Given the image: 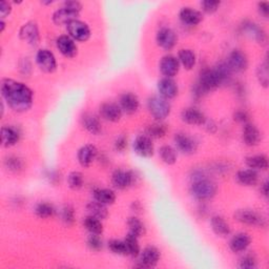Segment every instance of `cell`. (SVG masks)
<instances>
[{"mask_svg": "<svg viewBox=\"0 0 269 269\" xmlns=\"http://www.w3.org/2000/svg\"><path fill=\"white\" fill-rule=\"evenodd\" d=\"M1 95L7 105L18 113L30 109L33 104V91L21 82L13 79H2Z\"/></svg>", "mask_w": 269, "mask_h": 269, "instance_id": "6da1fadb", "label": "cell"}, {"mask_svg": "<svg viewBox=\"0 0 269 269\" xmlns=\"http://www.w3.org/2000/svg\"><path fill=\"white\" fill-rule=\"evenodd\" d=\"M231 70L226 62H222L212 70H204L199 78V81L192 89V94L197 99L208 94L209 91L217 90L223 83L229 81Z\"/></svg>", "mask_w": 269, "mask_h": 269, "instance_id": "7a4b0ae2", "label": "cell"}, {"mask_svg": "<svg viewBox=\"0 0 269 269\" xmlns=\"http://www.w3.org/2000/svg\"><path fill=\"white\" fill-rule=\"evenodd\" d=\"M217 184L206 178L194 180L190 186V193L193 198L200 201L210 200L216 196Z\"/></svg>", "mask_w": 269, "mask_h": 269, "instance_id": "3957f363", "label": "cell"}, {"mask_svg": "<svg viewBox=\"0 0 269 269\" xmlns=\"http://www.w3.org/2000/svg\"><path fill=\"white\" fill-rule=\"evenodd\" d=\"M147 108L156 120H163L171 114V104L161 96H153L147 100Z\"/></svg>", "mask_w": 269, "mask_h": 269, "instance_id": "277c9868", "label": "cell"}, {"mask_svg": "<svg viewBox=\"0 0 269 269\" xmlns=\"http://www.w3.org/2000/svg\"><path fill=\"white\" fill-rule=\"evenodd\" d=\"M235 219L240 223L256 226V227H264L266 225L265 218L255 210L252 209H239L235 212Z\"/></svg>", "mask_w": 269, "mask_h": 269, "instance_id": "5b68a950", "label": "cell"}, {"mask_svg": "<svg viewBox=\"0 0 269 269\" xmlns=\"http://www.w3.org/2000/svg\"><path fill=\"white\" fill-rule=\"evenodd\" d=\"M68 32L71 38L80 42L89 40L90 37V30L89 25L80 20H75L68 24Z\"/></svg>", "mask_w": 269, "mask_h": 269, "instance_id": "8992f818", "label": "cell"}, {"mask_svg": "<svg viewBox=\"0 0 269 269\" xmlns=\"http://www.w3.org/2000/svg\"><path fill=\"white\" fill-rule=\"evenodd\" d=\"M226 63L231 72L241 73L246 71L248 68L247 56L240 50H234L233 52H230Z\"/></svg>", "mask_w": 269, "mask_h": 269, "instance_id": "52a82bcc", "label": "cell"}, {"mask_svg": "<svg viewBox=\"0 0 269 269\" xmlns=\"http://www.w3.org/2000/svg\"><path fill=\"white\" fill-rule=\"evenodd\" d=\"M36 62L45 73H53L57 68V61L54 54L49 50H40L36 55Z\"/></svg>", "mask_w": 269, "mask_h": 269, "instance_id": "ba28073f", "label": "cell"}, {"mask_svg": "<svg viewBox=\"0 0 269 269\" xmlns=\"http://www.w3.org/2000/svg\"><path fill=\"white\" fill-rule=\"evenodd\" d=\"M175 144L178 150L185 155L194 154L198 150V143L190 136L179 133L175 136Z\"/></svg>", "mask_w": 269, "mask_h": 269, "instance_id": "9c48e42d", "label": "cell"}, {"mask_svg": "<svg viewBox=\"0 0 269 269\" xmlns=\"http://www.w3.org/2000/svg\"><path fill=\"white\" fill-rule=\"evenodd\" d=\"M136 181V176L129 171H116L112 176V183L118 189H126L131 187Z\"/></svg>", "mask_w": 269, "mask_h": 269, "instance_id": "30bf717a", "label": "cell"}, {"mask_svg": "<svg viewBox=\"0 0 269 269\" xmlns=\"http://www.w3.org/2000/svg\"><path fill=\"white\" fill-rule=\"evenodd\" d=\"M134 150L137 155L143 158H151L154 155V144L152 138L146 135H140L134 141Z\"/></svg>", "mask_w": 269, "mask_h": 269, "instance_id": "8fae6325", "label": "cell"}, {"mask_svg": "<svg viewBox=\"0 0 269 269\" xmlns=\"http://www.w3.org/2000/svg\"><path fill=\"white\" fill-rule=\"evenodd\" d=\"M99 112L100 116L109 122H118L122 117L121 107L116 103H113V102H105V103L101 104Z\"/></svg>", "mask_w": 269, "mask_h": 269, "instance_id": "7c38bea8", "label": "cell"}, {"mask_svg": "<svg viewBox=\"0 0 269 269\" xmlns=\"http://www.w3.org/2000/svg\"><path fill=\"white\" fill-rule=\"evenodd\" d=\"M78 11L73 10V8H70L68 6H62L59 10L54 13L53 15V21L55 24L57 25H64V24H70L71 22L77 20V18L79 16Z\"/></svg>", "mask_w": 269, "mask_h": 269, "instance_id": "4fadbf2b", "label": "cell"}, {"mask_svg": "<svg viewBox=\"0 0 269 269\" xmlns=\"http://www.w3.org/2000/svg\"><path fill=\"white\" fill-rule=\"evenodd\" d=\"M160 257H161V254L159 249L156 248L155 246H147L141 253L140 261H139L140 262L139 267H143V268L155 267L158 264V262H159Z\"/></svg>", "mask_w": 269, "mask_h": 269, "instance_id": "5bb4252c", "label": "cell"}, {"mask_svg": "<svg viewBox=\"0 0 269 269\" xmlns=\"http://www.w3.org/2000/svg\"><path fill=\"white\" fill-rule=\"evenodd\" d=\"M20 39L29 43L30 45H37L39 43L40 36H39V30L38 26L35 22H27L25 23L19 32Z\"/></svg>", "mask_w": 269, "mask_h": 269, "instance_id": "9a60e30c", "label": "cell"}, {"mask_svg": "<svg viewBox=\"0 0 269 269\" xmlns=\"http://www.w3.org/2000/svg\"><path fill=\"white\" fill-rule=\"evenodd\" d=\"M156 40L158 45L161 46L162 49L170 51L176 45V42H177V35L175 34L173 30L169 29V27H162L161 30L158 31Z\"/></svg>", "mask_w": 269, "mask_h": 269, "instance_id": "2e32d148", "label": "cell"}, {"mask_svg": "<svg viewBox=\"0 0 269 269\" xmlns=\"http://www.w3.org/2000/svg\"><path fill=\"white\" fill-rule=\"evenodd\" d=\"M57 43V48L60 51V53L68 58H73L75 57L77 53H78V48L74 41L73 38H71L70 36L67 35H62L56 41Z\"/></svg>", "mask_w": 269, "mask_h": 269, "instance_id": "e0dca14e", "label": "cell"}, {"mask_svg": "<svg viewBox=\"0 0 269 269\" xmlns=\"http://www.w3.org/2000/svg\"><path fill=\"white\" fill-rule=\"evenodd\" d=\"M180 70V62L179 59L176 58L172 55L165 56L160 61V71L165 77L172 78L178 74Z\"/></svg>", "mask_w": 269, "mask_h": 269, "instance_id": "ac0fdd59", "label": "cell"}, {"mask_svg": "<svg viewBox=\"0 0 269 269\" xmlns=\"http://www.w3.org/2000/svg\"><path fill=\"white\" fill-rule=\"evenodd\" d=\"M158 90L160 92V96L165 99H173L178 95V86L172 78H162L158 82Z\"/></svg>", "mask_w": 269, "mask_h": 269, "instance_id": "d6986e66", "label": "cell"}, {"mask_svg": "<svg viewBox=\"0 0 269 269\" xmlns=\"http://www.w3.org/2000/svg\"><path fill=\"white\" fill-rule=\"evenodd\" d=\"M139 105H140V102H139L138 97L133 92H124L120 97V107H121L122 112L125 114L133 115L137 113Z\"/></svg>", "mask_w": 269, "mask_h": 269, "instance_id": "ffe728a7", "label": "cell"}, {"mask_svg": "<svg viewBox=\"0 0 269 269\" xmlns=\"http://www.w3.org/2000/svg\"><path fill=\"white\" fill-rule=\"evenodd\" d=\"M181 118L185 123L190 125H203L206 123V118L204 114L193 107L183 109L181 113Z\"/></svg>", "mask_w": 269, "mask_h": 269, "instance_id": "44dd1931", "label": "cell"}, {"mask_svg": "<svg viewBox=\"0 0 269 269\" xmlns=\"http://www.w3.org/2000/svg\"><path fill=\"white\" fill-rule=\"evenodd\" d=\"M243 141L247 146H257L262 139L261 132L254 124L246 123L243 128Z\"/></svg>", "mask_w": 269, "mask_h": 269, "instance_id": "7402d4cb", "label": "cell"}, {"mask_svg": "<svg viewBox=\"0 0 269 269\" xmlns=\"http://www.w3.org/2000/svg\"><path fill=\"white\" fill-rule=\"evenodd\" d=\"M98 154L97 148L94 145H85L82 146L78 152V161L83 168H89V166L96 159Z\"/></svg>", "mask_w": 269, "mask_h": 269, "instance_id": "603a6c76", "label": "cell"}, {"mask_svg": "<svg viewBox=\"0 0 269 269\" xmlns=\"http://www.w3.org/2000/svg\"><path fill=\"white\" fill-rule=\"evenodd\" d=\"M179 16L181 21L187 25H197L203 20L202 13L191 7H183Z\"/></svg>", "mask_w": 269, "mask_h": 269, "instance_id": "cb8c5ba5", "label": "cell"}, {"mask_svg": "<svg viewBox=\"0 0 269 269\" xmlns=\"http://www.w3.org/2000/svg\"><path fill=\"white\" fill-rule=\"evenodd\" d=\"M243 31L249 35L252 38H254L258 43L260 44H266L267 37L265 32L261 29V27L258 26L256 23L253 22H246L243 25Z\"/></svg>", "mask_w": 269, "mask_h": 269, "instance_id": "d4e9b609", "label": "cell"}, {"mask_svg": "<svg viewBox=\"0 0 269 269\" xmlns=\"http://www.w3.org/2000/svg\"><path fill=\"white\" fill-rule=\"evenodd\" d=\"M250 242H252V239L247 234H238L230 240L229 247L231 252L242 253L247 249V247L250 245Z\"/></svg>", "mask_w": 269, "mask_h": 269, "instance_id": "484cf974", "label": "cell"}, {"mask_svg": "<svg viewBox=\"0 0 269 269\" xmlns=\"http://www.w3.org/2000/svg\"><path fill=\"white\" fill-rule=\"evenodd\" d=\"M82 125L87 131L92 135H99L102 132L100 119L92 114H86L82 117Z\"/></svg>", "mask_w": 269, "mask_h": 269, "instance_id": "4316f807", "label": "cell"}, {"mask_svg": "<svg viewBox=\"0 0 269 269\" xmlns=\"http://www.w3.org/2000/svg\"><path fill=\"white\" fill-rule=\"evenodd\" d=\"M19 132L12 126H3L1 128V143L4 147H10L15 145L19 141Z\"/></svg>", "mask_w": 269, "mask_h": 269, "instance_id": "83f0119b", "label": "cell"}, {"mask_svg": "<svg viewBox=\"0 0 269 269\" xmlns=\"http://www.w3.org/2000/svg\"><path fill=\"white\" fill-rule=\"evenodd\" d=\"M210 224H211V228L213 230V233H215L217 236L222 237V238H225V237L229 236L230 227L227 224V222L222 217H219V216L212 217L211 221H210Z\"/></svg>", "mask_w": 269, "mask_h": 269, "instance_id": "f1b7e54d", "label": "cell"}, {"mask_svg": "<svg viewBox=\"0 0 269 269\" xmlns=\"http://www.w3.org/2000/svg\"><path fill=\"white\" fill-rule=\"evenodd\" d=\"M259 179L258 173L255 170H243L237 174V180L240 184L245 185V186H253L256 185Z\"/></svg>", "mask_w": 269, "mask_h": 269, "instance_id": "f546056e", "label": "cell"}, {"mask_svg": "<svg viewBox=\"0 0 269 269\" xmlns=\"http://www.w3.org/2000/svg\"><path fill=\"white\" fill-rule=\"evenodd\" d=\"M94 198L96 201L104 204V205H110L116 201V194L112 189L107 188H98L94 190Z\"/></svg>", "mask_w": 269, "mask_h": 269, "instance_id": "4dcf8cb0", "label": "cell"}, {"mask_svg": "<svg viewBox=\"0 0 269 269\" xmlns=\"http://www.w3.org/2000/svg\"><path fill=\"white\" fill-rule=\"evenodd\" d=\"M246 165L252 170L265 171L268 168V159L264 155H256L246 158Z\"/></svg>", "mask_w": 269, "mask_h": 269, "instance_id": "1f68e13d", "label": "cell"}, {"mask_svg": "<svg viewBox=\"0 0 269 269\" xmlns=\"http://www.w3.org/2000/svg\"><path fill=\"white\" fill-rule=\"evenodd\" d=\"M90 216H94L100 220H104L108 216V211L104 204H102L98 201L90 202L87 206Z\"/></svg>", "mask_w": 269, "mask_h": 269, "instance_id": "d6a6232c", "label": "cell"}, {"mask_svg": "<svg viewBox=\"0 0 269 269\" xmlns=\"http://www.w3.org/2000/svg\"><path fill=\"white\" fill-rule=\"evenodd\" d=\"M83 225L92 235H101L103 233V225L101 223V220L94 216L87 217L83 221Z\"/></svg>", "mask_w": 269, "mask_h": 269, "instance_id": "836d02e7", "label": "cell"}, {"mask_svg": "<svg viewBox=\"0 0 269 269\" xmlns=\"http://www.w3.org/2000/svg\"><path fill=\"white\" fill-rule=\"evenodd\" d=\"M159 155L164 163L173 165L177 161V152L170 145H164L159 150Z\"/></svg>", "mask_w": 269, "mask_h": 269, "instance_id": "e575fe53", "label": "cell"}, {"mask_svg": "<svg viewBox=\"0 0 269 269\" xmlns=\"http://www.w3.org/2000/svg\"><path fill=\"white\" fill-rule=\"evenodd\" d=\"M179 60L186 70H191L196 64V55L191 50H181L179 52Z\"/></svg>", "mask_w": 269, "mask_h": 269, "instance_id": "d590c367", "label": "cell"}, {"mask_svg": "<svg viewBox=\"0 0 269 269\" xmlns=\"http://www.w3.org/2000/svg\"><path fill=\"white\" fill-rule=\"evenodd\" d=\"M168 134V126L162 123H154L148 125L146 128V136L150 138L160 139Z\"/></svg>", "mask_w": 269, "mask_h": 269, "instance_id": "8d00e7d4", "label": "cell"}, {"mask_svg": "<svg viewBox=\"0 0 269 269\" xmlns=\"http://www.w3.org/2000/svg\"><path fill=\"white\" fill-rule=\"evenodd\" d=\"M124 242L126 244L127 247V252H128V256H132L133 258L138 257L140 255V246H139V242H138V237H136L135 235L129 233Z\"/></svg>", "mask_w": 269, "mask_h": 269, "instance_id": "74e56055", "label": "cell"}, {"mask_svg": "<svg viewBox=\"0 0 269 269\" xmlns=\"http://www.w3.org/2000/svg\"><path fill=\"white\" fill-rule=\"evenodd\" d=\"M35 213L37 217L41 219H48L55 215V208L50 203L41 202L37 204V206L35 207Z\"/></svg>", "mask_w": 269, "mask_h": 269, "instance_id": "f35d334b", "label": "cell"}, {"mask_svg": "<svg viewBox=\"0 0 269 269\" xmlns=\"http://www.w3.org/2000/svg\"><path fill=\"white\" fill-rule=\"evenodd\" d=\"M127 225L129 227V233L135 235L138 238L144 236L146 233L144 224L138 218L135 217L129 218L127 221Z\"/></svg>", "mask_w": 269, "mask_h": 269, "instance_id": "ab89813d", "label": "cell"}, {"mask_svg": "<svg viewBox=\"0 0 269 269\" xmlns=\"http://www.w3.org/2000/svg\"><path fill=\"white\" fill-rule=\"evenodd\" d=\"M4 168L12 173H19L23 170V162L15 156L6 157L4 160Z\"/></svg>", "mask_w": 269, "mask_h": 269, "instance_id": "60d3db41", "label": "cell"}, {"mask_svg": "<svg viewBox=\"0 0 269 269\" xmlns=\"http://www.w3.org/2000/svg\"><path fill=\"white\" fill-rule=\"evenodd\" d=\"M83 183H85V179H83V175L80 172H73L69 175L68 184L70 188L78 190L83 186Z\"/></svg>", "mask_w": 269, "mask_h": 269, "instance_id": "b9f144b4", "label": "cell"}, {"mask_svg": "<svg viewBox=\"0 0 269 269\" xmlns=\"http://www.w3.org/2000/svg\"><path fill=\"white\" fill-rule=\"evenodd\" d=\"M108 247L112 252L116 255L120 256H128L127 252V247L124 241H120V240H112L108 242Z\"/></svg>", "mask_w": 269, "mask_h": 269, "instance_id": "7bdbcfd3", "label": "cell"}, {"mask_svg": "<svg viewBox=\"0 0 269 269\" xmlns=\"http://www.w3.org/2000/svg\"><path fill=\"white\" fill-rule=\"evenodd\" d=\"M257 76H258V80L260 82V85H261L264 88H267L268 87V82H269L267 62L260 64L258 70H257Z\"/></svg>", "mask_w": 269, "mask_h": 269, "instance_id": "ee69618b", "label": "cell"}, {"mask_svg": "<svg viewBox=\"0 0 269 269\" xmlns=\"http://www.w3.org/2000/svg\"><path fill=\"white\" fill-rule=\"evenodd\" d=\"M61 220L67 225H71L75 221V211L71 206H64L61 209Z\"/></svg>", "mask_w": 269, "mask_h": 269, "instance_id": "f6af8a7d", "label": "cell"}, {"mask_svg": "<svg viewBox=\"0 0 269 269\" xmlns=\"http://www.w3.org/2000/svg\"><path fill=\"white\" fill-rule=\"evenodd\" d=\"M220 4H221V2L218 1V0H204V1L201 2V6L203 8V11L208 13V14L215 13L219 8Z\"/></svg>", "mask_w": 269, "mask_h": 269, "instance_id": "bcb514c9", "label": "cell"}, {"mask_svg": "<svg viewBox=\"0 0 269 269\" xmlns=\"http://www.w3.org/2000/svg\"><path fill=\"white\" fill-rule=\"evenodd\" d=\"M88 246L91 250H94V252H99V250L102 249V246H103V242H102L99 235L91 234L88 239Z\"/></svg>", "mask_w": 269, "mask_h": 269, "instance_id": "7dc6e473", "label": "cell"}, {"mask_svg": "<svg viewBox=\"0 0 269 269\" xmlns=\"http://www.w3.org/2000/svg\"><path fill=\"white\" fill-rule=\"evenodd\" d=\"M240 268H243V269H254V268H257V260L255 257L253 256H245L243 257L242 259L240 260V264H239Z\"/></svg>", "mask_w": 269, "mask_h": 269, "instance_id": "c3c4849f", "label": "cell"}, {"mask_svg": "<svg viewBox=\"0 0 269 269\" xmlns=\"http://www.w3.org/2000/svg\"><path fill=\"white\" fill-rule=\"evenodd\" d=\"M12 12V5L10 2L2 0L1 3H0V16H1V19L5 18L7 15H10Z\"/></svg>", "mask_w": 269, "mask_h": 269, "instance_id": "681fc988", "label": "cell"}, {"mask_svg": "<svg viewBox=\"0 0 269 269\" xmlns=\"http://www.w3.org/2000/svg\"><path fill=\"white\" fill-rule=\"evenodd\" d=\"M234 119H235V121H237L239 123L246 124L249 117H248V114L246 112H244V110H238V112H236L234 115Z\"/></svg>", "mask_w": 269, "mask_h": 269, "instance_id": "f907efd6", "label": "cell"}, {"mask_svg": "<svg viewBox=\"0 0 269 269\" xmlns=\"http://www.w3.org/2000/svg\"><path fill=\"white\" fill-rule=\"evenodd\" d=\"M127 146V139L125 136H120L116 142H115V148L118 152H123Z\"/></svg>", "mask_w": 269, "mask_h": 269, "instance_id": "816d5d0a", "label": "cell"}, {"mask_svg": "<svg viewBox=\"0 0 269 269\" xmlns=\"http://www.w3.org/2000/svg\"><path fill=\"white\" fill-rule=\"evenodd\" d=\"M259 12L261 13L264 17H267L269 14V3L268 2H260L258 4Z\"/></svg>", "mask_w": 269, "mask_h": 269, "instance_id": "f5cc1de1", "label": "cell"}, {"mask_svg": "<svg viewBox=\"0 0 269 269\" xmlns=\"http://www.w3.org/2000/svg\"><path fill=\"white\" fill-rule=\"evenodd\" d=\"M64 6H68L70 8H73V10H76L78 12L81 11V8H82V5L80 2L78 1H66L63 3Z\"/></svg>", "mask_w": 269, "mask_h": 269, "instance_id": "db71d44e", "label": "cell"}, {"mask_svg": "<svg viewBox=\"0 0 269 269\" xmlns=\"http://www.w3.org/2000/svg\"><path fill=\"white\" fill-rule=\"evenodd\" d=\"M261 192L264 194L265 197L268 196V182L265 181L262 185H261Z\"/></svg>", "mask_w": 269, "mask_h": 269, "instance_id": "11a10c76", "label": "cell"}, {"mask_svg": "<svg viewBox=\"0 0 269 269\" xmlns=\"http://www.w3.org/2000/svg\"><path fill=\"white\" fill-rule=\"evenodd\" d=\"M132 207L134 210L136 209V211H138V209H140V204H139V202H134Z\"/></svg>", "mask_w": 269, "mask_h": 269, "instance_id": "9f6ffc18", "label": "cell"}, {"mask_svg": "<svg viewBox=\"0 0 269 269\" xmlns=\"http://www.w3.org/2000/svg\"><path fill=\"white\" fill-rule=\"evenodd\" d=\"M0 25H1V32H3L4 27H5V23H4V21L2 19H1V21H0Z\"/></svg>", "mask_w": 269, "mask_h": 269, "instance_id": "6f0895ef", "label": "cell"}, {"mask_svg": "<svg viewBox=\"0 0 269 269\" xmlns=\"http://www.w3.org/2000/svg\"><path fill=\"white\" fill-rule=\"evenodd\" d=\"M4 114V104H3V102H1V117L3 116Z\"/></svg>", "mask_w": 269, "mask_h": 269, "instance_id": "680465c9", "label": "cell"}]
</instances>
